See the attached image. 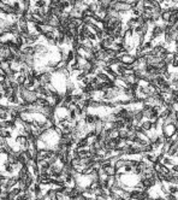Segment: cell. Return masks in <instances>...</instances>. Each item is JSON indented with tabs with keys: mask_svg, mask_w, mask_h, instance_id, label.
<instances>
[{
	"mask_svg": "<svg viewBox=\"0 0 178 200\" xmlns=\"http://www.w3.org/2000/svg\"><path fill=\"white\" fill-rule=\"evenodd\" d=\"M0 70H3L4 72H6L7 70H10V63L7 61H3L0 62Z\"/></svg>",
	"mask_w": 178,
	"mask_h": 200,
	"instance_id": "cell-5",
	"label": "cell"
},
{
	"mask_svg": "<svg viewBox=\"0 0 178 200\" xmlns=\"http://www.w3.org/2000/svg\"><path fill=\"white\" fill-rule=\"evenodd\" d=\"M12 58V53L9 48V46L6 45H3L1 47H0V59L3 61H9Z\"/></svg>",
	"mask_w": 178,
	"mask_h": 200,
	"instance_id": "cell-1",
	"label": "cell"
},
{
	"mask_svg": "<svg viewBox=\"0 0 178 200\" xmlns=\"http://www.w3.org/2000/svg\"><path fill=\"white\" fill-rule=\"evenodd\" d=\"M36 165H38L39 170H40V169H48V168H49L47 160H39V162H36Z\"/></svg>",
	"mask_w": 178,
	"mask_h": 200,
	"instance_id": "cell-7",
	"label": "cell"
},
{
	"mask_svg": "<svg viewBox=\"0 0 178 200\" xmlns=\"http://www.w3.org/2000/svg\"><path fill=\"white\" fill-rule=\"evenodd\" d=\"M58 160H59V159H58V157H57V154H55V153H52V154H51V157H49V158H47V163H48V165H49V166H51V165H54Z\"/></svg>",
	"mask_w": 178,
	"mask_h": 200,
	"instance_id": "cell-6",
	"label": "cell"
},
{
	"mask_svg": "<svg viewBox=\"0 0 178 200\" xmlns=\"http://www.w3.org/2000/svg\"><path fill=\"white\" fill-rule=\"evenodd\" d=\"M102 169H104V173L107 176H115L117 175V169L113 165H108V166H105Z\"/></svg>",
	"mask_w": 178,
	"mask_h": 200,
	"instance_id": "cell-2",
	"label": "cell"
},
{
	"mask_svg": "<svg viewBox=\"0 0 178 200\" xmlns=\"http://www.w3.org/2000/svg\"><path fill=\"white\" fill-rule=\"evenodd\" d=\"M25 76H24V74L23 72H18L17 75H16V82L19 84V86H23V83H24V81H25Z\"/></svg>",
	"mask_w": 178,
	"mask_h": 200,
	"instance_id": "cell-3",
	"label": "cell"
},
{
	"mask_svg": "<svg viewBox=\"0 0 178 200\" xmlns=\"http://www.w3.org/2000/svg\"><path fill=\"white\" fill-rule=\"evenodd\" d=\"M10 193H11V194H13V195H16V196H17V195H18V194H19V193H21V190H19V189H18V188H17V187H13V188H11V189H10Z\"/></svg>",
	"mask_w": 178,
	"mask_h": 200,
	"instance_id": "cell-8",
	"label": "cell"
},
{
	"mask_svg": "<svg viewBox=\"0 0 178 200\" xmlns=\"http://www.w3.org/2000/svg\"><path fill=\"white\" fill-rule=\"evenodd\" d=\"M16 187H17L21 192H25V190L28 189V187L25 186L24 180H18V181H17V183H16Z\"/></svg>",
	"mask_w": 178,
	"mask_h": 200,
	"instance_id": "cell-4",
	"label": "cell"
}]
</instances>
